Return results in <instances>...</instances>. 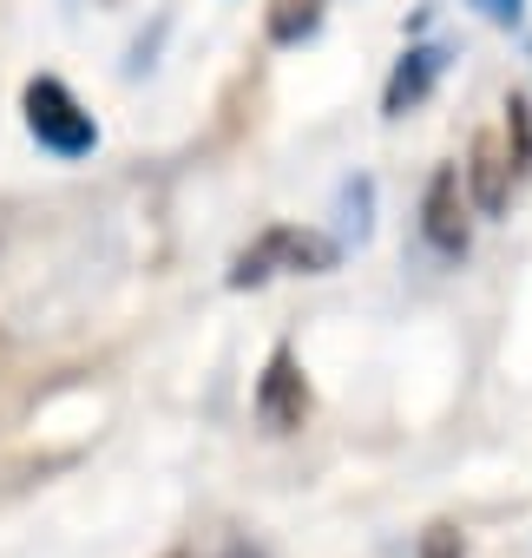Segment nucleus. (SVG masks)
<instances>
[{"label":"nucleus","mask_w":532,"mask_h":558,"mask_svg":"<svg viewBox=\"0 0 532 558\" xmlns=\"http://www.w3.org/2000/svg\"><path fill=\"white\" fill-rule=\"evenodd\" d=\"M336 256H342V250H336L323 230L277 223V230H263L250 250H237V263H230V290H256V283H270V276H283V269L323 276V269H336Z\"/></svg>","instance_id":"obj_1"},{"label":"nucleus","mask_w":532,"mask_h":558,"mask_svg":"<svg viewBox=\"0 0 532 558\" xmlns=\"http://www.w3.org/2000/svg\"><path fill=\"white\" fill-rule=\"evenodd\" d=\"M21 106H27V125H34V138H40L47 151H60V158H86V151L99 145L93 112H86L60 80H27Z\"/></svg>","instance_id":"obj_2"},{"label":"nucleus","mask_w":532,"mask_h":558,"mask_svg":"<svg viewBox=\"0 0 532 558\" xmlns=\"http://www.w3.org/2000/svg\"><path fill=\"white\" fill-rule=\"evenodd\" d=\"M256 421L270 434H297L310 421V381H303V362L297 349H270L263 362V381H256Z\"/></svg>","instance_id":"obj_3"},{"label":"nucleus","mask_w":532,"mask_h":558,"mask_svg":"<svg viewBox=\"0 0 532 558\" xmlns=\"http://www.w3.org/2000/svg\"><path fill=\"white\" fill-rule=\"evenodd\" d=\"M512 184H519V165H512L506 132H473V145H467V191H473L480 217H499L512 204Z\"/></svg>","instance_id":"obj_4"},{"label":"nucleus","mask_w":532,"mask_h":558,"mask_svg":"<svg viewBox=\"0 0 532 558\" xmlns=\"http://www.w3.org/2000/svg\"><path fill=\"white\" fill-rule=\"evenodd\" d=\"M421 230L440 256H460L467 250V204H460V171L440 165L427 178V197H421Z\"/></svg>","instance_id":"obj_5"},{"label":"nucleus","mask_w":532,"mask_h":558,"mask_svg":"<svg viewBox=\"0 0 532 558\" xmlns=\"http://www.w3.org/2000/svg\"><path fill=\"white\" fill-rule=\"evenodd\" d=\"M447 73V47H408L401 53V66L388 73V93H382V112L388 119H401V112H414L427 93H434V80Z\"/></svg>","instance_id":"obj_6"},{"label":"nucleus","mask_w":532,"mask_h":558,"mask_svg":"<svg viewBox=\"0 0 532 558\" xmlns=\"http://www.w3.org/2000/svg\"><path fill=\"white\" fill-rule=\"evenodd\" d=\"M270 40L277 47H297V40H310L316 27H323V0H270Z\"/></svg>","instance_id":"obj_7"},{"label":"nucleus","mask_w":532,"mask_h":558,"mask_svg":"<svg viewBox=\"0 0 532 558\" xmlns=\"http://www.w3.org/2000/svg\"><path fill=\"white\" fill-rule=\"evenodd\" d=\"M506 145H512V165H519V178H532V106L512 93L506 99Z\"/></svg>","instance_id":"obj_8"},{"label":"nucleus","mask_w":532,"mask_h":558,"mask_svg":"<svg viewBox=\"0 0 532 558\" xmlns=\"http://www.w3.org/2000/svg\"><path fill=\"white\" fill-rule=\"evenodd\" d=\"M421 558H467V538H460V525L434 519V525L421 532Z\"/></svg>","instance_id":"obj_9"},{"label":"nucleus","mask_w":532,"mask_h":558,"mask_svg":"<svg viewBox=\"0 0 532 558\" xmlns=\"http://www.w3.org/2000/svg\"><path fill=\"white\" fill-rule=\"evenodd\" d=\"M473 8L493 21V27H519V14H525V0H473Z\"/></svg>","instance_id":"obj_10"},{"label":"nucleus","mask_w":532,"mask_h":558,"mask_svg":"<svg viewBox=\"0 0 532 558\" xmlns=\"http://www.w3.org/2000/svg\"><path fill=\"white\" fill-rule=\"evenodd\" d=\"M0 355H8V329H0Z\"/></svg>","instance_id":"obj_11"},{"label":"nucleus","mask_w":532,"mask_h":558,"mask_svg":"<svg viewBox=\"0 0 532 558\" xmlns=\"http://www.w3.org/2000/svg\"><path fill=\"white\" fill-rule=\"evenodd\" d=\"M230 558H250V551H230Z\"/></svg>","instance_id":"obj_12"},{"label":"nucleus","mask_w":532,"mask_h":558,"mask_svg":"<svg viewBox=\"0 0 532 558\" xmlns=\"http://www.w3.org/2000/svg\"><path fill=\"white\" fill-rule=\"evenodd\" d=\"M165 558H184V551H165Z\"/></svg>","instance_id":"obj_13"}]
</instances>
